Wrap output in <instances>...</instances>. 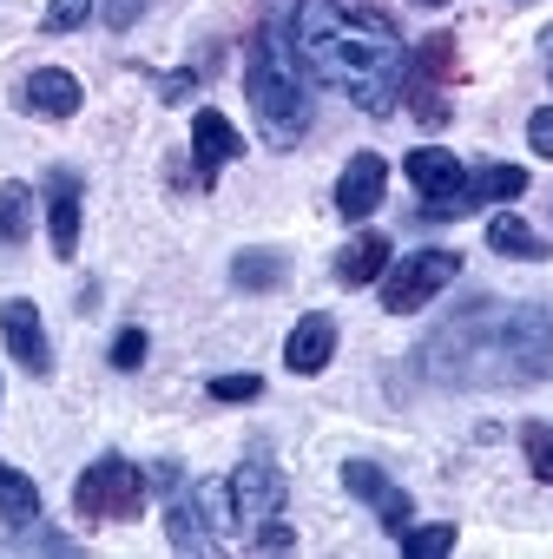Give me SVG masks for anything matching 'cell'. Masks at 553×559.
<instances>
[{"label":"cell","instance_id":"1","mask_svg":"<svg viewBox=\"0 0 553 559\" xmlns=\"http://www.w3.org/2000/svg\"><path fill=\"white\" fill-rule=\"evenodd\" d=\"M291 53L317 86L363 106L369 119H389L402 106V93H409L402 27L383 8H369V0H297Z\"/></svg>","mask_w":553,"mask_h":559},{"label":"cell","instance_id":"2","mask_svg":"<svg viewBox=\"0 0 553 559\" xmlns=\"http://www.w3.org/2000/svg\"><path fill=\"white\" fill-rule=\"evenodd\" d=\"M415 369L435 389L553 382V310H540V304H474L415 349Z\"/></svg>","mask_w":553,"mask_h":559},{"label":"cell","instance_id":"3","mask_svg":"<svg viewBox=\"0 0 553 559\" xmlns=\"http://www.w3.org/2000/svg\"><path fill=\"white\" fill-rule=\"evenodd\" d=\"M244 93H250V112H257V132L291 152L304 132H310V86H304V67L297 53L284 47L276 27H257L250 47H244Z\"/></svg>","mask_w":553,"mask_h":559},{"label":"cell","instance_id":"4","mask_svg":"<svg viewBox=\"0 0 553 559\" xmlns=\"http://www.w3.org/2000/svg\"><path fill=\"white\" fill-rule=\"evenodd\" d=\"M145 493H152V480H145L126 454H99V461L80 474V487H73V513H80L86 526H106V520H139Z\"/></svg>","mask_w":553,"mask_h":559},{"label":"cell","instance_id":"5","mask_svg":"<svg viewBox=\"0 0 553 559\" xmlns=\"http://www.w3.org/2000/svg\"><path fill=\"white\" fill-rule=\"evenodd\" d=\"M455 276H461V257L455 250H415L396 270H383V310L389 317H415V310H428L455 284Z\"/></svg>","mask_w":553,"mask_h":559},{"label":"cell","instance_id":"6","mask_svg":"<svg viewBox=\"0 0 553 559\" xmlns=\"http://www.w3.org/2000/svg\"><path fill=\"white\" fill-rule=\"evenodd\" d=\"M284 493H291V480L276 474V461L263 454V448H250L244 454V467L231 474V487H224V500H231V526H263V520H276L284 513Z\"/></svg>","mask_w":553,"mask_h":559},{"label":"cell","instance_id":"7","mask_svg":"<svg viewBox=\"0 0 553 559\" xmlns=\"http://www.w3.org/2000/svg\"><path fill=\"white\" fill-rule=\"evenodd\" d=\"M402 171H409V185H415V198H422V217H428V224H455V217H461V178H468V165H461L455 152L422 145V152H409V158H402Z\"/></svg>","mask_w":553,"mask_h":559},{"label":"cell","instance_id":"8","mask_svg":"<svg viewBox=\"0 0 553 559\" xmlns=\"http://www.w3.org/2000/svg\"><path fill=\"white\" fill-rule=\"evenodd\" d=\"M217 487H172V507H165V539L172 552H217Z\"/></svg>","mask_w":553,"mask_h":559},{"label":"cell","instance_id":"9","mask_svg":"<svg viewBox=\"0 0 553 559\" xmlns=\"http://www.w3.org/2000/svg\"><path fill=\"white\" fill-rule=\"evenodd\" d=\"M0 336H8V356L27 369V376H54V343H47V323H40V310L27 304V297H14V304H0Z\"/></svg>","mask_w":553,"mask_h":559},{"label":"cell","instance_id":"10","mask_svg":"<svg viewBox=\"0 0 553 559\" xmlns=\"http://www.w3.org/2000/svg\"><path fill=\"white\" fill-rule=\"evenodd\" d=\"M343 487H350L356 500H369V507H376V520L389 526V539H396V533H409L415 500H409V493H402V487L376 467V461H343Z\"/></svg>","mask_w":553,"mask_h":559},{"label":"cell","instance_id":"11","mask_svg":"<svg viewBox=\"0 0 553 559\" xmlns=\"http://www.w3.org/2000/svg\"><path fill=\"white\" fill-rule=\"evenodd\" d=\"M383 191H389V158L383 152H356L343 165V178H337V217L343 224H363L383 204Z\"/></svg>","mask_w":553,"mask_h":559},{"label":"cell","instance_id":"12","mask_svg":"<svg viewBox=\"0 0 553 559\" xmlns=\"http://www.w3.org/2000/svg\"><path fill=\"white\" fill-rule=\"evenodd\" d=\"M80 171H47V237H54V257L67 263L73 250H80Z\"/></svg>","mask_w":553,"mask_h":559},{"label":"cell","instance_id":"13","mask_svg":"<svg viewBox=\"0 0 553 559\" xmlns=\"http://www.w3.org/2000/svg\"><path fill=\"white\" fill-rule=\"evenodd\" d=\"M330 356H337V317H323V310L297 317V330L284 336V369L291 376H323Z\"/></svg>","mask_w":553,"mask_h":559},{"label":"cell","instance_id":"14","mask_svg":"<svg viewBox=\"0 0 553 559\" xmlns=\"http://www.w3.org/2000/svg\"><path fill=\"white\" fill-rule=\"evenodd\" d=\"M191 158H198V178L204 185H217V171L231 165V158H244V139H237V126L224 119V112H198L191 119Z\"/></svg>","mask_w":553,"mask_h":559},{"label":"cell","instance_id":"15","mask_svg":"<svg viewBox=\"0 0 553 559\" xmlns=\"http://www.w3.org/2000/svg\"><path fill=\"white\" fill-rule=\"evenodd\" d=\"M80 80L67 73V67H40V73H27V86H21V106L27 112H40V119H73L80 112Z\"/></svg>","mask_w":553,"mask_h":559},{"label":"cell","instance_id":"16","mask_svg":"<svg viewBox=\"0 0 553 559\" xmlns=\"http://www.w3.org/2000/svg\"><path fill=\"white\" fill-rule=\"evenodd\" d=\"M383 270H389V237H383V230H363V237H350V243L337 250V284H343V290L376 284Z\"/></svg>","mask_w":553,"mask_h":559},{"label":"cell","instance_id":"17","mask_svg":"<svg viewBox=\"0 0 553 559\" xmlns=\"http://www.w3.org/2000/svg\"><path fill=\"white\" fill-rule=\"evenodd\" d=\"M520 191H527V171L520 165H481V171L461 178V217L481 211V204H514Z\"/></svg>","mask_w":553,"mask_h":559},{"label":"cell","instance_id":"18","mask_svg":"<svg viewBox=\"0 0 553 559\" xmlns=\"http://www.w3.org/2000/svg\"><path fill=\"white\" fill-rule=\"evenodd\" d=\"M0 520H14V526H34V520H40V487H34V474H21V467H8V461H0Z\"/></svg>","mask_w":553,"mask_h":559},{"label":"cell","instance_id":"19","mask_svg":"<svg viewBox=\"0 0 553 559\" xmlns=\"http://www.w3.org/2000/svg\"><path fill=\"white\" fill-rule=\"evenodd\" d=\"M284 257H276V250H237L231 257V284L237 290H284Z\"/></svg>","mask_w":553,"mask_h":559},{"label":"cell","instance_id":"20","mask_svg":"<svg viewBox=\"0 0 553 559\" xmlns=\"http://www.w3.org/2000/svg\"><path fill=\"white\" fill-rule=\"evenodd\" d=\"M34 237V191L27 185H0V250H14Z\"/></svg>","mask_w":553,"mask_h":559},{"label":"cell","instance_id":"21","mask_svg":"<svg viewBox=\"0 0 553 559\" xmlns=\"http://www.w3.org/2000/svg\"><path fill=\"white\" fill-rule=\"evenodd\" d=\"M487 250H501V257H533V263H540V257H546V237H533L514 211H501V217L487 224Z\"/></svg>","mask_w":553,"mask_h":559},{"label":"cell","instance_id":"22","mask_svg":"<svg viewBox=\"0 0 553 559\" xmlns=\"http://www.w3.org/2000/svg\"><path fill=\"white\" fill-rule=\"evenodd\" d=\"M455 526L448 520H435V526H409V533H396V546H402V559H442V552H455Z\"/></svg>","mask_w":553,"mask_h":559},{"label":"cell","instance_id":"23","mask_svg":"<svg viewBox=\"0 0 553 559\" xmlns=\"http://www.w3.org/2000/svg\"><path fill=\"white\" fill-rule=\"evenodd\" d=\"M520 454H527V474L553 487V421H527L520 428Z\"/></svg>","mask_w":553,"mask_h":559},{"label":"cell","instance_id":"24","mask_svg":"<svg viewBox=\"0 0 553 559\" xmlns=\"http://www.w3.org/2000/svg\"><path fill=\"white\" fill-rule=\"evenodd\" d=\"M93 8H99V0H54V8H47V34H73V27H86Z\"/></svg>","mask_w":553,"mask_h":559},{"label":"cell","instance_id":"25","mask_svg":"<svg viewBox=\"0 0 553 559\" xmlns=\"http://www.w3.org/2000/svg\"><path fill=\"white\" fill-rule=\"evenodd\" d=\"M244 539H250V552H291V546H297V533H291L284 520H263V526H250Z\"/></svg>","mask_w":553,"mask_h":559},{"label":"cell","instance_id":"26","mask_svg":"<svg viewBox=\"0 0 553 559\" xmlns=\"http://www.w3.org/2000/svg\"><path fill=\"white\" fill-rule=\"evenodd\" d=\"M145 349H152V343H145V330H119V336H113V369H126V376H132V369L145 362Z\"/></svg>","mask_w":553,"mask_h":559},{"label":"cell","instance_id":"27","mask_svg":"<svg viewBox=\"0 0 553 559\" xmlns=\"http://www.w3.org/2000/svg\"><path fill=\"white\" fill-rule=\"evenodd\" d=\"M257 395H263L257 376H217L211 382V402H257Z\"/></svg>","mask_w":553,"mask_h":559},{"label":"cell","instance_id":"28","mask_svg":"<svg viewBox=\"0 0 553 559\" xmlns=\"http://www.w3.org/2000/svg\"><path fill=\"white\" fill-rule=\"evenodd\" d=\"M145 8H152V0H99V21H106L113 34H126V27H132Z\"/></svg>","mask_w":553,"mask_h":559},{"label":"cell","instance_id":"29","mask_svg":"<svg viewBox=\"0 0 553 559\" xmlns=\"http://www.w3.org/2000/svg\"><path fill=\"white\" fill-rule=\"evenodd\" d=\"M527 145H533V158H553V106H540L527 119Z\"/></svg>","mask_w":553,"mask_h":559},{"label":"cell","instance_id":"30","mask_svg":"<svg viewBox=\"0 0 553 559\" xmlns=\"http://www.w3.org/2000/svg\"><path fill=\"white\" fill-rule=\"evenodd\" d=\"M14 552H80L73 539H60V533H21L14 539Z\"/></svg>","mask_w":553,"mask_h":559},{"label":"cell","instance_id":"31","mask_svg":"<svg viewBox=\"0 0 553 559\" xmlns=\"http://www.w3.org/2000/svg\"><path fill=\"white\" fill-rule=\"evenodd\" d=\"M191 86H198V73H172V80H165V106H178Z\"/></svg>","mask_w":553,"mask_h":559},{"label":"cell","instance_id":"32","mask_svg":"<svg viewBox=\"0 0 553 559\" xmlns=\"http://www.w3.org/2000/svg\"><path fill=\"white\" fill-rule=\"evenodd\" d=\"M540 67H546V80H553V27L540 34Z\"/></svg>","mask_w":553,"mask_h":559},{"label":"cell","instance_id":"33","mask_svg":"<svg viewBox=\"0 0 553 559\" xmlns=\"http://www.w3.org/2000/svg\"><path fill=\"white\" fill-rule=\"evenodd\" d=\"M422 8H448V0H422Z\"/></svg>","mask_w":553,"mask_h":559}]
</instances>
